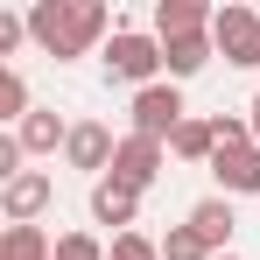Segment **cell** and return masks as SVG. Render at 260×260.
<instances>
[{
    "label": "cell",
    "mask_w": 260,
    "mask_h": 260,
    "mask_svg": "<svg viewBox=\"0 0 260 260\" xmlns=\"http://www.w3.org/2000/svg\"><path fill=\"white\" fill-rule=\"evenodd\" d=\"M218 7H204V0H162L155 7V43H183V36H211Z\"/></svg>",
    "instance_id": "10"
},
{
    "label": "cell",
    "mask_w": 260,
    "mask_h": 260,
    "mask_svg": "<svg viewBox=\"0 0 260 260\" xmlns=\"http://www.w3.org/2000/svg\"><path fill=\"white\" fill-rule=\"evenodd\" d=\"M99 36H113V7L106 0H36L28 7V43L56 56V63H78Z\"/></svg>",
    "instance_id": "1"
},
{
    "label": "cell",
    "mask_w": 260,
    "mask_h": 260,
    "mask_svg": "<svg viewBox=\"0 0 260 260\" xmlns=\"http://www.w3.org/2000/svg\"><path fill=\"white\" fill-rule=\"evenodd\" d=\"M246 127H253V141H260V91H253V106H246Z\"/></svg>",
    "instance_id": "22"
},
{
    "label": "cell",
    "mask_w": 260,
    "mask_h": 260,
    "mask_svg": "<svg viewBox=\"0 0 260 260\" xmlns=\"http://www.w3.org/2000/svg\"><path fill=\"white\" fill-rule=\"evenodd\" d=\"M183 225H190L211 253H232V225H239V218H232V197H218V190H211V197H197Z\"/></svg>",
    "instance_id": "11"
},
{
    "label": "cell",
    "mask_w": 260,
    "mask_h": 260,
    "mask_svg": "<svg viewBox=\"0 0 260 260\" xmlns=\"http://www.w3.org/2000/svg\"><path fill=\"white\" fill-rule=\"evenodd\" d=\"M169 155H176V162H211V155H218L211 120H183V127L169 134Z\"/></svg>",
    "instance_id": "15"
},
{
    "label": "cell",
    "mask_w": 260,
    "mask_h": 260,
    "mask_svg": "<svg viewBox=\"0 0 260 260\" xmlns=\"http://www.w3.org/2000/svg\"><path fill=\"white\" fill-rule=\"evenodd\" d=\"M211 176H218V197H260V141L218 148V155H211Z\"/></svg>",
    "instance_id": "7"
},
{
    "label": "cell",
    "mask_w": 260,
    "mask_h": 260,
    "mask_svg": "<svg viewBox=\"0 0 260 260\" xmlns=\"http://www.w3.org/2000/svg\"><path fill=\"white\" fill-rule=\"evenodd\" d=\"M113 246L99 232H56V260H106Z\"/></svg>",
    "instance_id": "18"
},
{
    "label": "cell",
    "mask_w": 260,
    "mask_h": 260,
    "mask_svg": "<svg viewBox=\"0 0 260 260\" xmlns=\"http://www.w3.org/2000/svg\"><path fill=\"white\" fill-rule=\"evenodd\" d=\"M21 43H28V14H14V7H0V56H14Z\"/></svg>",
    "instance_id": "21"
},
{
    "label": "cell",
    "mask_w": 260,
    "mask_h": 260,
    "mask_svg": "<svg viewBox=\"0 0 260 260\" xmlns=\"http://www.w3.org/2000/svg\"><path fill=\"white\" fill-rule=\"evenodd\" d=\"M218 260H239V253H218Z\"/></svg>",
    "instance_id": "23"
},
{
    "label": "cell",
    "mask_w": 260,
    "mask_h": 260,
    "mask_svg": "<svg viewBox=\"0 0 260 260\" xmlns=\"http://www.w3.org/2000/svg\"><path fill=\"white\" fill-rule=\"evenodd\" d=\"M49 197H56L49 169H28V176H14V183L0 190V211H7V225H36V218L49 211Z\"/></svg>",
    "instance_id": "8"
},
{
    "label": "cell",
    "mask_w": 260,
    "mask_h": 260,
    "mask_svg": "<svg viewBox=\"0 0 260 260\" xmlns=\"http://www.w3.org/2000/svg\"><path fill=\"white\" fill-rule=\"evenodd\" d=\"M71 127H78V120H63L56 106H36V113L14 127V141H21L28 155H56V148H71Z\"/></svg>",
    "instance_id": "12"
},
{
    "label": "cell",
    "mask_w": 260,
    "mask_h": 260,
    "mask_svg": "<svg viewBox=\"0 0 260 260\" xmlns=\"http://www.w3.org/2000/svg\"><path fill=\"white\" fill-rule=\"evenodd\" d=\"M0 260H56V239L43 225H7L0 232Z\"/></svg>",
    "instance_id": "14"
},
{
    "label": "cell",
    "mask_w": 260,
    "mask_h": 260,
    "mask_svg": "<svg viewBox=\"0 0 260 260\" xmlns=\"http://www.w3.org/2000/svg\"><path fill=\"white\" fill-rule=\"evenodd\" d=\"M211 56H218V43H211V36H183V43H162V78H169V85H183V78H197Z\"/></svg>",
    "instance_id": "13"
},
{
    "label": "cell",
    "mask_w": 260,
    "mask_h": 260,
    "mask_svg": "<svg viewBox=\"0 0 260 260\" xmlns=\"http://www.w3.org/2000/svg\"><path fill=\"white\" fill-rule=\"evenodd\" d=\"M211 43H218V56H225L232 71H253V63H260V14H253V7H218Z\"/></svg>",
    "instance_id": "4"
},
{
    "label": "cell",
    "mask_w": 260,
    "mask_h": 260,
    "mask_svg": "<svg viewBox=\"0 0 260 260\" xmlns=\"http://www.w3.org/2000/svg\"><path fill=\"white\" fill-rule=\"evenodd\" d=\"M162 260H218V253L190 232V225H169V232H162Z\"/></svg>",
    "instance_id": "17"
},
{
    "label": "cell",
    "mask_w": 260,
    "mask_h": 260,
    "mask_svg": "<svg viewBox=\"0 0 260 260\" xmlns=\"http://www.w3.org/2000/svg\"><path fill=\"white\" fill-rule=\"evenodd\" d=\"M169 169V141H148V134H120V155H113V176L134 183V190H155Z\"/></svg>",
    "instance_id": "5"
},
{
    "label": "cell",
    "mask_w": 260,
    "mask_h": 260,
    "mask_svg": "<svg viewBox=\"0 0 260 260\" xmlns=\"http://www.w3.org/2000/svg\"><path fill=\"white\" fill-rule=\"evenodd\" d=\"M85 204H91V225H120V232H134V218H141V190L120 183V176H99Z\"/></svg>",
    "instance_id": "9"
},
{
    "label": "cell",
    "mask_w": 260,
    "mask_h": 260,
    "mask_svg": "<svg viewBox=\"0 0 260 260\" xmlns=\"http://www.w3.org/2000/svg\"><path fill=\"white\" fill-rule=\"evenodd\" d=\"M127 113H134V127H127V134H148V141H169V134L190 120V113H183V91H176L169 78H162V85H148V91H134Z\"/></svg>",
    "instance_id": "3"
},
{
    "label": "cell",
    "mask_w": 260,
    "mask_h": 260,
    "mask_svg": "<svg viewBox=\"0 0 260 260\" xmlns=\"http://www.w3.org/2000/svg\"><path fill=\"white\" fill-rule=\"evenodd\" d=\"M99 63H106V78H113V85H127V91L162 85V43H155L148 28H113Z\"/></svg>",
    "instance_id": "2"
},
{
    "label": "cell",
    "mask_w": 260,
    "mask_h": 260,
    "mask_svg": "<svg viewBox=\"0 0 260 260\" xmlns=\"http://www.w3.org/2000/svg\"><path fill=\"white\" fill-rule=\"evenodd\" d=\"M28 113H36V99H28V78H21L14 63H0V120H14V127H21Z\"/></svg>",
    "instance_id": "16"
},
{
    "label": "cell",
    "mask_w": 260,
    "mask_h": 260,
    "mask_svg": "<svg viewBox=\"0 0 260 260\" xmlns=\"http://www.w3.org/2000/svg\"><path fill=\"white\" fill-rule=\"evenodd\" d=\"M106 260H162V239H148V232H113V253Z\"/></svg>",
    "instance_id": "19"
},
{
    "label": "cell",
    "mask_w": 260,
    "mask_h": 260,
    "mask_svg": "<svg viewBox=\"0 0 260 260\" xmlns=\"http://www.w3.org/2000/svg\"><path fill=\"white\" fill-rule=\"evenodd\" d=\"M113 155H120V134L113 127H99V120H78V127H71V148H63L71 169H85L91 183H99V176H113Z\"/></svg>",
    "instance_id": "6"
},
{
    "label": "cell",
    "mask_w": 260,
    "mask_h": 260,
    "mask_svg": "<svg viewBox=\"0 0 260 260\" xmlns=\"http://www.w3.org/2000/svg\"><path fill=\"white\" fill-rule=\"evenodd\" d=\"M211 134H218V148H246V141H253V127H246L239 113H211Z\"/></svg>",
    "instance_id": "20"
}]
</instances>
